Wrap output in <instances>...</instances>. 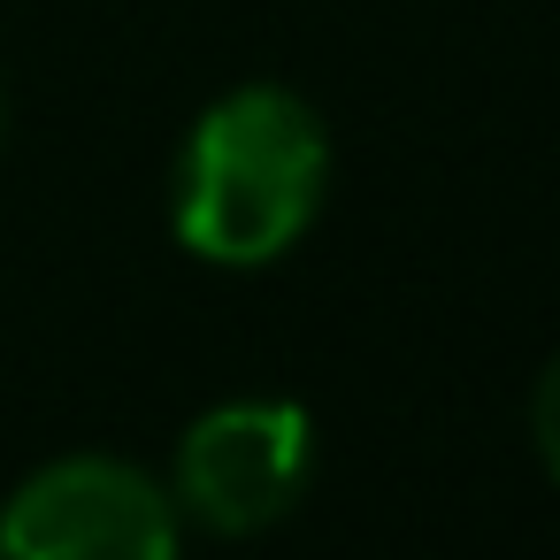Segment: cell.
Wrapping results in <instances>:
<instances>
[{"instance_id":"277c9868","label":"cell","mask_w":560,"mask_h":560,"mask_svg":"<svg viewBox=\"0 0 560 560\" xmlns=\"http://www.w3.org/2000/svg\"><path fill=\"white\" fill-rule=\"evenodd\" d=\"M529 438H537V460H545V468H552V483H560V353H552V361H545V376H537Z\"/></svg>"},{"instance_id":"7a4b0ae2","label":"cell","mask_w":560,"mask_h":560,"mask_svg":"<svg viewBox=\"0 0 560 560\" xmlns=\"http://www.w3.org/2000/svg\"><path fill=\"white\" fill-rule=\"evenodd\" d=\"M0 560H177V499L116 453L47 460L0 506Z\"/></svg>"},{"instance_id":"3957f363","label":"cell","mask_w":560,"mask_h":560,"mask_svg":"<svg viewBox=\"0 0 560 560\" xmlns=\"http://www.w3.org/2000/svg\"><path fill=\"white\" fill-rule=\"evenodd\" d=\"M315 476V430L292 399H223L177 445V514L215 537H254L300 506Z\"/></svg>"},{"instance_id":"6da1fadb","label":"cell","mask_w":560,"mask_h":560,"mask_svg":"<svg viewBox=\"0 0 560 560\" xmlns=\"http://www.w3.org/2000/svg\"><path fill=\"white\" fill-rule=\"evenodd\" d=\"M330 185V131L292 85L223 93L177 154L170 223L177 246L215 269H261L292 254Z\"/></svg>"}]
</instances>
